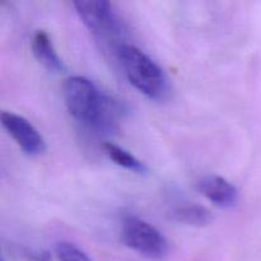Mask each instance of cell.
I'll return each mask as SVG.
<instances>
[{
    "mask_svg": "<svg viewBox=\"0 0 261 261\" xmlns=\"http://www.w3.org/2000/svg\"><path fill=\"white\" fill-rule=\"evenodd\" d=\"M63 97L69 114L89 129L102 133L114 132L120 116L115 99L102 93L96 84L81 75L64 81Z\"/></svg>",
    "mask_w": 261,
    "mask_h": 261,
    "instance_id": "6da1fadb",
    "label": "cell"
},
{
    "mask_svg": "<svg viewBox=\"0 0 261 261\" xmlns=\"http://www.w3.org/2000/svg\"><path fill=\"white\" fill-rule=\"evenodd\" d=\"M119 59L130 84L150 99H163L168 93V81L155 61L133 45L119 47Z\"/></svg>",
    "mask_w": 261,
    "mask_h": 261,
    "instance_id": "7a4b0ae2",
    "label": "cell"
},
{
    "mask_svg": "<svg viewBox=\"0 0 261 261\" xmlns=\"http://www.w3.org/2000/svg\"><path fill=\"white\" fill-rule=\"evenodd\" d=\"M121 240L129 249L149 260H165L170 252L167 239L154 226L138 217L129 216L124 219Z\"/></svg>",
    "mask_w": 261,
    "mask_h": 261,
    "instance_id": "3957f363",
    "label": "cell"
},
{
    "mask_svg": "<svg viewBox=\"0 0 261 261\" xmlns=\"http://www.w3.org/2000/svg\"><path fill=\"white\" fill-rule=\"evenodd\" d=\"M76 13L93 35L102 40H112L121 35V22L106 0L74 2Z\"/></svg>",
    "mask_w": 261,
    "mask_h": 261,
    "instance_id": "277c9868",
    "label": "cell"
},
{
    "mask_svg": "<svg viewBox=\"0 0 261 261\" xmlns=\"http://www.w3.org/2000/svg\"><path fill=\"white\" fill-rule=\"evenodd\" d=\"M2 125L14 139L18 147L27 155H40L45 152L46 142L41 133L24 117L13 112L3 111L0 115Z\"/></svg>",
    "mask_w": 261,
    "mask_h": 261,
    "instance_id": "5b68a950",
    "label": "cell"
},
{
    "mask_svg": "<svg viewBox=\"0 0 261 261\" xmlns=\"http://www.w3.org/2000/svg\"><path fill=\"white\" fill-rule=\"evenodd\" d=\"M198 190L219 208H233L239 203L240 194L237 188L222 176H204L198 181Z\"/></svg>",
    "mask_w": 261,
    "mask_h": 261,
    "instance_id": "8992f818",
    "label": "cell"
},
{
    "mask_svg": "<svg viewBox=\"0 0 261 261\" xmlns=\"http://www.w3.org/2000/svg\"><path fill=\"white\" fill-rule=\"evenodd\" d=\"M32 53L38 63L42 64L47 70H64V64L59 58L51 37L45 31H37L32 38Z\"/></svg>",
    "mask_w": 261,
    "mask_h": 261,
    "instance_id": "52a82bcc",
    "label": "cell"
},
{
    "mask_svg": "<svg viewBox=\"0 0 261 261\" xmlns=\"http://www.w3.org/2000/svg\"><path fill=\"white\" fill-rule=\"evenodd\" d=\"M172 218L180 223L193 227H205L213 221V214L205 206L198 204H188L173 209Z\"/></svg>",
    "mask_w": 261,
    "mask_h": 261,
    "instance_id": "ba28073f",
    "label": "cell"
},
{
    "mask_svg": "<svg viewBox=\"0 0 261 261\" xmlns=\"http://www.w3.org/2000/svg\"><path fill=\"white\" fill-rule=\"evenodd\" d=\"M102 148L105 150V154L120 167L126 168V170L137 173H145L148 171L142 161H139L135 155H133L132 153L127 152L124 148L119 147V145L107 142L105 143Z\"/></svg>",
    "mask_w": 261,
    "mask_h": 261,
    "instance_id": "9c48e42d",
    "label": "cell"
},
{
    "mask_svg": "<svg viewBox=\"0 0 261 261\" xmlns=\"http://www.w3.org/2000/svg\"><path fill=\"white\" fill-rule=\"evenodd\" d=\"M54 250L59 261H93L83 250L70 242H56Z\"/></svg>",
    "mask_w": 261,
    "mask_h": 261,
    "instance_id": "30bf717a",
    "label": "cell"
}]
</instances>
